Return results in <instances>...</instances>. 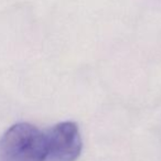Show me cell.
Masks as SVG:
<instances>
[{"label": "cell", "mask_w": 161, "mask_h": 161, "mask_svg": "<svg viewBox=\"0 0 161 161\" xmlns=\"http://www.w3.org/2000/svg\"><path fill=\"white\" fill-rule=\"evenodd\" d=\"M45 132L28 123L11 126L0 139V161H47Z\"/></svg>", "instance_id": "1"}, {"label": "cell", "mask_w": 161, "mask_h": 161, "mask_svg": "<svg viewBox=\"0 0 161 161\" xmlns=\"http://www.w3.org/2000/svg\"><path fill=\"white\" fill-rule=\"evenodd\" d=\"M47 159L50 161H75L82 150L77 125L72 121L60 123L45 132Z\"/></svg>", "instance_id": "2"}]
</instances>
